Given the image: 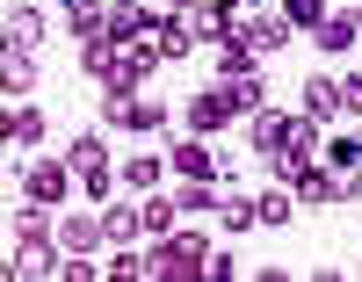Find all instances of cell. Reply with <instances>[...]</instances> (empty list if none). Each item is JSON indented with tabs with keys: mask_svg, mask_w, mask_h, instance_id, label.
Returning a JSON list of instances; mask_svg holds the SVG:
<instances>
[{
	"mask_svg": "<svg viewBox=\"0 0 362 282\" xmlns=\"http://www.w3.org/2000/svg\"><path fill=\"white\" fill-rule=\"evenodd\" d=\"M189 22H196V37H203V44H225V37H232V8H218V0L189 8Z\"/></svg>",
	"mask_w": 362,
	"mask_h": 282,
	"instance_id": "d6986e66",
	"label": "cell"
},
{
	"mask_svg": "<svg viewBox=\"0 0 362 282\" xmlns=\"http://www.w3.org/2000/svg\"><path fill=\"white\" fill-rule=\"evenodd\" d=\"M58 275H66V282H95L102 268H95V261H87V254H66V268H58Z\"/></svg>",
	"mask_w": 362,
	"mask_h": 282,
	"instance_id": "d6a6232c",
	"label": "cell"
},
{
	"mask_svg": "<svg viewBox=\"0 0 362 282\" xmlns=\"http://www.w3.org/2000/svg\"><path fill=\"white\" fill-rule=\"evenodd\" d=\"M102 275H109V282H145V261L131 254V246H116V261H109Z\"/></svg>",
	"mask_w": 362,
	"mask_h": 282,
	"instance_id": "4dcf8cb0",
	"label": "cell"
},
{
	"mask_svg": "<svg viewBox=\"0 0 362 282\" xmlns=\"http://www.w3.org/2000/svg\"><path fill=\"white\" fill-rule=\"evenodd\" d=\"M116 66H124V44H109V37H95V44H80V73L87 80H116Z\"/></svg>",
	"mask_w": 362,
	"mask_h": 282,
	"instance_id": "7c38bea8",
	"label": "cell"
},
{
	"mask_svg": "<svg viewBox=\"0 0 362 282\" xmlns=\"http://www.w3.org/2000/svg\"><path fill=\"white\" fill-rule=\"evenodd\" d=\"M153 66H160V37H138V44H124V66H116L109 87H138V80H153Z\"/></svg>",
	"mask_w": 362,
	"mask_h": 282,
	"instance_id": "30bf717a",
	"label": "cell"
},
{
	"mask_svg": "<svg viewBox=\"0 0 362 282\" xmlns=\"http://www.w3.org/2000/svg\"><path fill=\"white\" fill-rule=\"evenodd\" d=\"M0 138H8V145H37V138H44V109H15V102H8Z\"/></svg>",
	"mask_w": 362,
	"mask_h": 282,
	"instance_id": "2e32d148",
	"label": "cell"
},
{
	"mask_svg": "<svg viewBox=\"0 0 362 282\" xmlns=\"http://www.w3.org/2000/svg\"><path fill=\"white\" fill-rule=\"evenodd\" d=\"M326 152V138H319V123L312 116H297V131H290V145H283V160L268 167V174H290V167H305V160H319Z\"/></svg>",
	"mask_w": 362,
	"mask_h": 282,
	"instance_id": "9c48e42d",
	"label": "cell"
},
{
	"mask_svg": "<svg viewBox=\"0 0 362 282\" xmlns=\"http://www.w3.org/2000/svg\"><path fill=\"white\" fill-rule=\"evenodd\" d=\"M189 8H203V0H174V15H189Z\"/></svg>",
	"mask_w": 362,
	"mask_h": 282,
	"instance_id": "d590c367",
	"label": "cell"
},
{
	"mask_svg": "<svg viewBox=\"0 0 362 282\" xmlns=\"http://www.w3.org/2000/svg\"><path fill=\"white\" fill-rule=\"evenodd\" d=\"M305 116H312V123L341 116V80H305Z\"/></svg>",
	"mask_w": 362,
	"mask_h": 282,
	"instance_id": "44dd1931",
	"label": "cell"
},
{
	"mask_svg": "<svg viewBox=\"0 0 362 282\" xmlns=\"http://www.w3.org/2000/svg\"><path fill=\"white\" fill-rule=\"evenodd\" d=\"M73 181H80V174H73L66 160H29V167H22V196L44 203V210H58V203H73Z\"/></svg>",
	"mask_w": 362,
	"mask_h": 282,
	"instance_id": "3957f363",
	"label": "cell"
},
{
	"mask_svg": "<svg viewBox=\"0 0 362 282\" xmlns=\"http://www.w3.org/2000/svg\"><path fill=\"white\" fill-rule=\"evenodd\" d=\"M153 37H160V58H189V51L203 44L189 15H160V22H153Z\"/></svg>",
	"mask_w": 362,
	"mask_h": 282,
	"instance_id": "8fae6325",
	"label": "cell"
},
{
	"mask_svg": "<svg viewBox=\"0 0 362 282\" xmlns=\"http://www.w3.org/2000/svg\"><path fill=\"white\" fill-rule=\"evenodd\" d=\"M362 196V174H348V167H334V203H355Z\"/></svg>",
	"mask_w": 362,
	"mask_h": 282,
	"instance_id": "836d02e7",
	"label": "cell"
},
{
	"mask_svg": "<svg viewBox=\"0 0 362 282\" xmlns=\"http://www.w3.org/2000/svg\"><path fill=\"white\" fill-rule=\"evenodd\" d=\"M218 217H225V232H247V225H261V210H254L247 196H225V203H218Z\"/></svg>",
	"mask_w": 362,
	"mask_h": 282,
	"instance_id": "f1b7e54d",
	"label": "cell"
},
{
	"mask_svg": "<svg viewBox=\"0 0 362 282\" xmlns=\"http://www.w3.org/2000/svg\"><path fill=\"white\" fill-rule=\"evenodd\" d=\"M232 102H239V116H254V109H268V87H261V73H239V80H218Z\"/></svg>",
	"mask_w": 362,
	"mask_h": 282,
	"instance_id": "603a6c76",
	"label": "cell"
},
{
	"mask_svg": "<svg viewBox=\"0 0 362 282\" xmlns=\"http://www.w3.org/2000/svg\"><path fill=\"white\" fill-rule=\"evenodd\" d=\"M254 210H261V225H290L297 196H290V188H268V196H254Z\"/></svg>",
	"mask_w": 362,
	"mask_h": 282,
	"instance_id": "484cf974",
	"label": "cell"
},
{
	"mask_svg": "<svg viewBox=\"0 0 362 282\" xmlns=\"http://www.w3.org/2000/svg\"><path fill=\"white\" fill-rule=\"evenodd\" d=\"M326 167H362V138H334L326 145Z\"/></svg>",
	"mask_w": 362,
	"mask_h": 282,
	"instance_id": "1f68e13d",
	"label": "cell"
},
{
	"mask_svg": "<svg viewBox=\"0 0 362 282\" xmlns=\"http://www.w3.org/2000/svg\"><path fill=\"white\" fill-rule=\"evenodd\" d=\"M326 15H334L326 0H283V22H290V29H319Z\"/></svg>",
	"mask_w": 362,
	"mask_h": 282,
	"instance_id": "83f0119b",
	"label": "cell"
},
{
	"mask_svg": "<svg viewBox=\"0 0 362 282\" xmlns=\"http://www.w3.org/2000/svg\"><path fill=\"white\" fill-rule=\"evenodd\" d=\"M37 37H44V15H37V8H15V15H8V44L37 51Z\"/></svg>",
	"mask_w": 362,
	"mask_h": 282,
	"instance_id": "4316f807",
	"label": "cell"
},
{
	"mask_svg": "<svg viewBox=\"0 0 362 282\" xmlns=\"http://www.w3.org/2000/svg\"><path fill=\"white\" fill-rule=\"evenodd\" d=\"M174 203H181V217H196V210H218L225 196H218V181H181V188H174Z\"/></svg>",
	"mask_w": 362,
	"mask_h": 282,
	"instance_id": "cb8c5ba5",
	"label": "cell"
},
{
	"mask_svg": "<svg viewBox=\"0 0 362 282\" xmlns=\"http://www.w3.org/2000/svg\"><path fill=\"white\" fill-rule=\"evenodd\" d=\"M167 167H174L181 181H218V160H210V152H203L196 138H181V145H174V160H167Z\"/></svg>",
	"mask_w": 362,
	"mask_h": 282,
	"instance_id": "9a60e30c",
	"label": "cell"
},
{
	"mask_svg": "<svg viewBox=\"0 0 362 282\" xmlns=\"http://www.w3.org/2000/svg\"><path fill=\"white\" fill-rule=\"evenodd\" d=\"M290 131H297V116H283V109H254V116H247V145H254V160L276 167L283 145H290Z\"/></svg>",
	"mask_w": 362,
	"mask_h": 282,
	"instance_id": "277c9868",
	"label": "cell"
},
{
	"mask_svg": "<svg viewBox=\"0 0 362 282\" xmlns=\"http://www.w3.org/2000/svg\"><path fill=\"white\" fill-rule=\"evenodd\" d=\"M0 80H8V102H15V94H29V87H37V58H29L22 44H8V58H0Z\"/></svg>",
	"mask_w": 362,
	"mask_h": 282,
	"instance_id": "ac0fdd59",
	"label": "cell"
},
{
	"mask_svg": "<svg viewBox=\"0 0 362 282\" xmlns=\"http://www.w3.org/2000/svg\"><path fill=\"white\" fill-rule=\"evenodd\" d=\"M254 58H261V51L247 44V29H232V37L218 44V73H225V80H239V73H254Z\"/></svg>",
	"mask_w": 362,
	"mask_h": 282,
	"instance_id": "e0dca14e",
	"label": "cell"
},
{
	"mask_svg": "<svg viewBox=\"0 0 362 282\" xmlns=\"http://www.w3.org/2000/svg\"><path fill=\"white\" fill-rule=\"evenodd\" d=\"M225 123H239V102L225 87H203V94H189V138H218Z\"/></svg>",
	"mask_w": 362,
	"mask_h": 282,
	"instance_id": "5b68a950",
	"label": "cell"
},
{
	"mask_svg": "<svg viewBox=\"0 0 362 282\" xmlns=\"http://www.w3.org/2000/svg\"><path fill=\"white\" fill-rule=\"evenodd\" d=\"M66 167L80 174V188H87V196H109V188H116V174H124V167H109V145H102L95 131H80V138H73Z\"/></svg>",
	"mask_w": 362,
	"mask_h": 282,
	"instance_id": "7a4b0ae2",
	"label": "cell"
},
{
	"mask_svg": "<svg viewBox=\"0 0 362 282\" xmlns=\"http://www.w3.org/2000/svg\"><path fill=\"white\" fill-rule=\"evenodd\" d=\"M58 239H66V254H95V246H109L102 217H58Z\"/></svg>",
	"mask_w": 362,
	"mask_h": 282,
	"instance_id": "4fadbf2b",
	"label": "cell"
},
{
	"mask_svg": "<svg viewBox=\"0 0 362 282\" xmlns=\"http://www.w3.org/2000/svg\"><path fill=\"white\" fill-rule=\"evenodd\" d=\"M341 116H362V73L341 80Z\"/></svg>",
	"mask_w": 362,
	"mask_h": 282,
	"instance_id": "e575fe53",
	"label": "cell"
},
{
	"mask_svg": "<svg viewBox=\"0 0 362 282\" xmlns=\"http://www.w3.org/2000/svg\"><path fill=\"white\" fill-rule=\"evenodd\" d=\"M247 8H254V0H247Z\"/></svg>",
	"mask_w": 362,
	"mask_h": 282,
	"instance_id": "8d00e7d4",
	"label": "cell"
},
{
	"mask_svg": "<svg viewBox=\"0 0 362 282\" xmlns=\"http://www.w3.org/2000/svg\"><path fill=\"white\" fill-rule=\"evenodd\" d=\"M58 232H44V239H15V261H8V275H58L66 261H58Z\"/></svg>",
	"mask_w": 362,
	"mask_h": 282,
	"instance_id": "8992f818",
	"label": "cell"
},
{
	"mask_svg": "<svg viewBox=\"0 0 362 282\" xmlns=\"http://www.w3.org/2000/svg\"><path fill=\"white\" fill-rule=\"evenodd\" d=\"M124 174H131V188H138V196H153V188H160V174H174V167H167V160H131Z\"/></svg>",
	"mask_w": 362,
	"mask_h": 282,
	"instance_id": "f546056e",
	"label": "cell"
},
{
	"mask_svg": "<svg viewBox=\"0 0 362 282\" xmlns=\"http://www.w3.org/2000/svg\"><path fill=\"white\" fill-rule=\"evenodd\" d=\"M290 37H297V29H290L283 15H254V22H247V44H254V51H283Z\"/></svg>",
	"mask_w": 362,
	"mask_h": 282,
	"instance_id": "ffe728a7",
	"label": "cell"
},
{
	"mask_svg": "<svg viewBox=\"0 0 362 282\" xmlns=\"http://www.w3.org/2000/svg\"><path fill=\"white\" fill-rule=\"evenodd\" d=\"M102 232H109V246H131V239L145 232V210H131V203H116V210L102 217Z\"/></svg>",
	"mask_w": 362,
	"mask_h": 282,
	"instance_id": "7402d4cb",
	"label": "cell"
},
{
	"mask_svg": "<svg viewBox=\"0 0 362 282\" xmlns=\"http://www.w3.org/2000/svg\"><path fill=\"white\" fill-rule=\"evenodd\" d=\"M312 37H319V51H334V58L355 51V44H362V0H355V8H334V15L312 29Z\"/></svg>",
	"mask_w": 362,
	"mask_h": 282,
	"instance_id": "52a82bcc",
	"label": "cell"
},
{
	"mask_svg": "<svg viewBox=\"0 0 362 282\" xmlns=\"http://www.w3.org/2000/svg\"><path fill=\"white\" fill-rule=\"evenodd\" d=\"M102 15H109V44H138V37H153V15L131 8V0H102Z\"/></svg>",
	"mask_w": 362,
	"mask_h": 282,
	"instance_id": "ba28073f",
	"label": "cell"
},
{
	"mask_svg": "<svg viewBox=\"0 0 362 282\" xmlns=\"http://www.w3.org/2000/svg\"><path fill=\"white\" fill-rule=\"evenodd\" d=\"M138 210H145V232H153V239H167V232L181 225V203H167V196H145Z\"/></svg>",
	"mask_w": 362,
	"mask_h": 282,
	"instance_id": "d4e9b609",
	"label": "cell"
},
{
	"mask_svg": "<svg viewBox=\"0 0 362 282\" xmlns=\"http://www.w3.org/2000/svg\"><path fill=\"white\" fill-rule=\"evenodd\" d=\"M66 29H73V44H95V37H109L102 0H73V8H66Z\"/></svg>",
	"mask_w": 362,
	"mask_h": 282,
	"instance_id": "5bb4252c",
	"label": "cell"
},
{
	"mask_svg": "<svg viewBox=\"0 0 362 282\" xmlns=\"http://www.w3.org/2000/svg\"><path fill=\"white\" fill-rule=\"evenodd\" d=\"M145 275L153 282H196V275H210V246L196 232H167L153 254H145Z\"/></svg>",
	"mask_w": 362,
	"mask_h": 282,
	"instance_id": "6da1fadb",
	"label": "cell"
}]
</instances>
